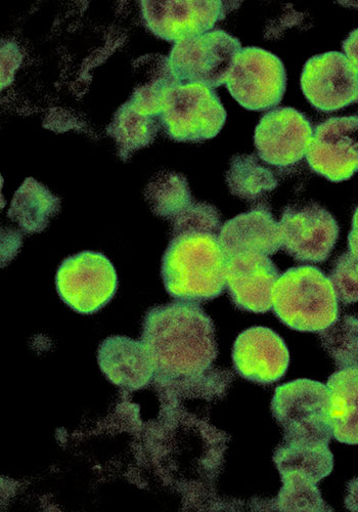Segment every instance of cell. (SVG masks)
Instances as JSON below:
<instances>
[{
	"label": "cell",
	"mask_w": 358,
	"mask_h": 512,
	"mask_svg": "<svg viewBox=\"0 0 358 512\" xmlns=\"http://www.w3.org/2000/svg\"><path fill=\"white\" fill-rule=\"evenodd\" d=\"M161 126L160 117L148 115L127 101L116 112L107 133L115 140L120 159L127 161L155 141Z\"/></svg>",
	"instance_id": "cell-20"
},
{
	"label": "cell",
	"mask_w": 358,
	"mask_h": 512,
	"mask_svg": "<svg viewBox=\"0 0 358 512\" xmlns=\"http://www.w3.org/2000/svg\"><path fill=\"white\" fill-rule=\"evenodd\" d=\"M344 55L358 72V28L353 30L343 41Z\"/></svg>",
	"instance_id": "cell-29"
},
{
	"label": "cell",
	"mask_w": 358,
	"mask_h": 512,
	"mask_svg": "<svg viewBox=\"0 0 358 512\" xmlns=\"http://www.w3.org/2000/svg\"><path fill=\"white\" fill-rule=\"evenodd\" d=\"M56 286L69 308L82 315H92L112 301L118 289V276L105 254L82 251L61 264Z\"/></svg>",
	"instance_id": "cell-7"
},
{
	"label": "cell",
	"mask_w": 358,
	"mask_h": 512,
	"mask_svg": "<svg viewBox=\"0 0 358 512\" xmlns=\"http://www.w3.org/2000/svg\"><path fill=\"white\" fill-rule=\"evenodd\" d=\"M98 361L109 381L130 392L148 387L156 377L154 361L142 340L108 337L99 348Z\"/></svg>",
	"instance_id": "cell-16"
},
{
	"label": "cell",
	"mask_w": 358,
	"mask_h": 512,
	"mask_svg": "<svg viewBox=\"0 0 358 512\" xmlns=\"http://www.w3.org/2000/svg\"><path fill=\"white\" fill-rule=\"evenodd\" d=\"M154 215L172 223L195 201L182 174L162 172L149 183L145 192Z\"/></svg>",
	"instance_id": "cell-23"
},
{
	"label": "cell",
	"mask_w": 358,
	"mask_h": 512,
	"mask_svg": "<svg viewBox=\"0 0 358 512\" xmlns=\"http://www.w3.org/2000/svg\"><path fill=\"white\" fill-rule=\"evenodd\" d=\"M274 461L281 476L297 475L318 484L333 471L334 457L329 445L284 441Z\"/></svg>",
	"instance_id": "cell-21"
},
{
	"label": "cell",
	"mask_w": 358,
	"mask_h": 512,
	"mask_svg": "<svg viewBox=\"0 0 358 512\" xmlns=\"http://www.w3.org/2000/svg\"><path fill=\"white\" fill-rule=\"evenodd\" d=\"M329 418L333 437L346 445H358V368L342 369L332 374Z\"/></svg>",
	"instance_id": "cell-18"
},
{
	"label": "cell",
	"mask_w": 358,
	"mask_h": 512,
	"mask_svg": "<svg viewBox=\"0 0 358 512\" xmlns=\"http://www.w3.org/2000/svg\"><path fill=\"white\" fill-rule=\"evenodd\" d=\"M279 224L282 249L299 263L326 262L339 238L337 221L317 203L286 207Z\"/></svg>",
	"instance_id": "cell-9"
},
{
	"label": "cell",
	"mask_w": 358,
	"mask_h": 512,
	"mask_svg": "<svg viewBox=\"0 0 358 512\" xmlns=\"http://www.w3.org/2000/svg\"><path fill=\"white\" fill-rule=\"evenodd\" d=\"M280 272L267 255L242 253L228 260L227 287L242 311L264 314L273 309V290Z\"/></svg>",
	"instance_id": "cell-14"
},
{
	"label": "cell",
	"mask_w": 358,
	"mask_h": 512,
	"mask_svg": "<svg viewBox=\"0 0 358 512\" xmlns=\"http://www.w3.org/2000/svg\"><path fill=\"white\" fill-rule=\"evenodd\" d=\"M237 2H174V0H144L142 18L146 27L157 37L178 42L209 32L225 19Z\"/></svg>",
	"instance_id": "cell-10"
},
{
	"label": "cell",
	"mask_w": 358,
	"mask_h": 512,
	"mask_svg": "<svg viewBox=\"0 0 358 512\" xmlns=\"http://www.w3.org/2000/svg\"><path fill=\"white\" fill-rule=\"evenodd\" d=\"M171 224L172 235L186 232L219 234L222 227L219 211L209 203L196 201Z\"/></svg>",
	"instance_id": "cell-26"
},
{
	"label": "cell",
	"mask_w": 358,
	"mask_h": 512,
	"mask_svg": "<svg viewBox=\"0 0 358 512\" xmlns=\"http://www.w3.org/2000/svg\"><path fill=\"white\" fill-rule=\"evenodd\" d=\"M241 51L238 38L215 29L176 42L167 62L178 84L200 83L215 89L227 83Z\"/></svg>",
	"instance_id": "cell-6"
},
{
	"label": "cell",
	"mask_w": 358,
	"mask_h": 512,
	"mask_svg": "<svg viewBox=\"0 0 358 512\" xmlns=\"http://www.w3.org/2000/svg\"><path fill=\"white\" fill-rule=\"evenodd\" d=\"M218 236L210 232L172 235L163 255L161 277L174 300L202 303L225 291L228 258Z\"/></svg>",
	"instance_id": "cell-2"
},
{
	"label": "cell",
	"mask_w": 358,
	"mask_h": 512,
	"mask_svg": "<svg viewBox=\"0 0 358 512\" xmlns=\"http://www.w3.org/2000/svg\"><path fill=\"white\" fill-rule=\"evenodd\" d=\"M329 279L338 300L348 306L358 302V259L350 252L335 261Z\"/></svg>",
	"instance_id": "cell-27"
},
{
	"label": "cell",
	"mask_w": 358,
	"mask_h": 512,
	"mask_svg": "<svg viewBox=\"0 0 358 512\" xmlns=\"http://www.w3.org/2000/svg\"><path fill=\"white\" fill-rule=\"evenodd\" d=\"M322 345L339 370L358 368V315H345L321 333Z\"/></svg>",
	"instance_id": "cell-24"
},
{
	"label": "cell",
	"mask_w": 358,
	"mask_h": 512,
	"mask_svg": "<svg viewBox=\"0 0 358 512\" xmlns=\"http://www.w3.org/2000/svg\"><path fill=\"white\" fill-rule=\"evenodd\" d=\"M60 209L58 196L33 178H27L15 193L8 218L25 234H36L49 227Z\"/></svg>",
	"instance_id": "cell-19"
},
{
	"label": "cell",
	"mask_w": 358,
	"mask_h": 512,
	"mask_svg": "<svg viewBox=\"0 0 358 512\" xmlns=\"http://www.w3.org/2000/svg\"><path fill=\"white\" fill-rule=\"evenodd\" d=\"M345 506L351 511H358V478L348 483Z\"/></svg>",
	"instance_id": "cell-31"
},
{
	"label": "cell",
	"mask_w": 358,
	"mask_h": 512,
	"mask_svg": "<svg viewBox=\"0 0 358 512\" xmlns=\"http://www.w3.org/2000/svg\"><path fill=\"white\" fill-rule=\"evenodd\" d=\"M227 183L233 195L249 202L261 199L279 186L272 170L261 164L256 155L233 157Z\"/></svg>",
	"instance_id": "cell-22"
},
{
	"label": "cell",
	"mask_w": 358,
	"mask_h": 512,
	"mask_svg": "<svg viewBox=\"0 0 358 512\" xmlns=\"http://www.w3.org/2000/svg\"><path fill=\"white\" fill-rule=\"evenodd\" d=\"M273 310L285 325L300 332L321 333L340 317L331 280L312 266L292 268L279 277Z\"/></svg>",
	"instance_id": "cell-3"
},
{
	"label": "cell",
	"mask_w": 358,
	"mask_h": 512,
	"mask_svg": "<svg viewBox=\"0 0 358 512\" xmlns=\"http://www.w3.org/2000/svg\"><path fill=\"white\" fill-rule=\"evenodd\" d=\"M142 341L157 379H200L211 370L218 349L211 318L195 303L176 302L151 309L143 322Z\"/></svg>",
	"instance_id": "cell-1"
},
{
	"label": "cell",
	"mask_w": 358,
	"mask_h": 512,
	"mask_svg": "<svg viewBox=\"0 0 358 512\" xmlns=\"http://www.w3.org/2000/svg\"><path fill=\"white\" fill-rule=\"evenodd\" d=\"M301 90L317 110L336 112L358 103V72L342 53L318 55L303 68Z\"/></svg>",
	"instance_id": "cell-12"
},
{
	"label": "cell",
	"mask_w": 358,
	"mask_h": 512,
	"mask_svg": "<svg viewBox=\"0 0 358 512\" xmlns=\"http://www.w3.org/2000/svg\"><path fill=\"white\" fill-rule=\"evenodd\" d=\"M218 237L228 260L248 252L270 256L282 248L280 224L262 204L223 224Z\"/></svg>",
	"instance_id": "cell-17"
},
{
	"label": "cell",
	"mask_w": 358,
	"mask_h": 512,
	"mask_svg": "<svg viewBox=\"0 0 358 512\" xmlns=\"http://www.w3.org/2000/svg\"><path fill=\"white\" fill-rule=\"evenodd\" d=\"M313 130L300 111L281 107L267 112L256 126L254 144L259 158L277 167H289L306 156Z\"/></svg>",
	"instance_id": "cell-13"
},
{
	"label": "cell",
	"mask_w": 358,
	"mask_h": 512,
	"mask_svg": "<svg viewBox=\"0 0 358 512\" xmlns=\"http://www.w3.org/2000/svg\"><path fill=\"white\" fill-rule=\"evenodd\" d=\"M232 97L245 109L264 111L284 98L287 74L283 62L271 52L248 47L236 58L227 81Z\"/></svg>",
	"instance_id": "cell-8"
},
{
	"label": "cell",
	"mask_w": 358,
	"mask_h": 512,
	"mask_svg": "<svg viewBox=\"0 0 358 512\" xmlns=\"http://www.w3.org/2000/svg\"><path fill=\"white\" fill-rule=\"evenodd\" d=\"M215 91L204 84H175L162 100L160 121L173 141L201 143L215 138L227 121Z\"/></svg>",
	"instance_id": "cell-5"
},
{
	"label": "cell",
	"mask_w": 358,
	"mask_h": 512,
	"mask_svg": "<svg viewBox=\"0 0 358 512\" xmlns=\"http://www.w3.org/2000/svg\"><path fill=\"white\" fill-rule=\"evenodd\" d=\"M283 487L276 500L280 511H333L316 483L297 475L281 476Z\"/></svg>",
	"instance_id": "cell-25"
},
{
	"label": "cell",
	"mask_w": 358,
	"mask_h": 512,
	"mask_svg": "<svg viewBox=\"0 0 358 512\" xmlns=\"http://www.w3.org/2000/svg\"><path fill=\"white\" fill-rule=\"evenodd\" d=\"M306 160L313 172L334 183L358 172V115L329 118L315 128Z\"/></svg>",
	"instance_id": "cell-11"
},
{
	"label": "cell",
	"mask_w": 358,
	"mask_h": 512,
	"mask_svg": "<svg viewBox=\"0 0 358 512\" xmlns=\"http://www.w3.org/2000/svg\"><path fill=\"white\" fill-rule=\"evenodd\" d=\"M23 56L15 42L2 45V90L14 81L15 74L22 64Z\"/></svg>",
	"instance_id": "cell-28"
},
{
	"label": "cell",
	"mask_w": 358,
	"mask_h": 512,
	"mask_svg": "<svg viewBox=\"0 0 358 512\" xmlns=\"http://www.w3.org/2000/svg\"><path fill=\"white\" fill-rule=\"evenodd\" d=\"M349 252L358 259V207L354 211L352 227L348 236Z\"/></svg>",
	"instance_id": "cell-30"
},
{
	"label": "cell",
	"mask_w": 358,
	"mask_h": 512,
	"mask_svg": "<svg viewBox=\"0 0 358 512\" xmlns=\"http://www.w3.org/2000/svg\"><path fill=\"white\" fill-rule=\"evenodd\" d=\"M330 390L327 384L297 379L276 390L272 411L284 431V441L330 445Z\"/></svg>",
	"instance_id": "cell-4"
},
{
	"label": "cell",
	"mask_w": 358,
	"mask_h": 512,
	"mask_svg": "<svg viewBox=\"0 0 358 512\" xmlns=\"http://www.w3.org/2000/svg\"><path fill=\"white\" fill-rule=\"evenodd\" d=\"M233 361L237 372L245 379L271 384L286 374L290 355L285 341L275 331L252 327L236 339Z\"/></svg>",
	"instance_id": "cell-15"
}]
</instances>
